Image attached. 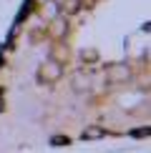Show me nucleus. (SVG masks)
<instances>
[{
	"mask_svg": "<svg viewBox=\"0 0 151 153\" xmlns=\"http://www.w3.org/2000/svg\"><path fill=\"white\" fill-rule=\"evenodd\" d=\"M61 73H63V68H61L55 60H48V63H43V68H40V78L46 80V83H53V80H58V78H61Z\"/></svg>",
	"mask_w": 151,
	"mask_h": 153,
	"instance_id": "2",
	"label": "nucleus"
},
{
	"mask_svg": "<svg viewBox=\"0 0 151 153\" xmlns=\"http://www.w3.org/2000/svg\"><path fill=\"white\" fill-rule=\"evenodd\" d=\"M0 111H3V103H0Z\"/></svg>",
	"mask_w": 151,
	"mask_h": 153,
	"instance_id": "7",
	"label": "nucleus"
},
{
	"mask_svg": "<svg viewBox=\"0 0 151 153\" xmlns=\"http://www.w3.org/2000/svg\"><path fill=\"white\" fill-rule=\"evenodd\" d=\"M103 128L101 126H88V128H83V133H81V138H86V141H96V138H103Z\"/></svg>",
	"mask_w": 151,
	"mask_h": 153,
	"instance_id": "3",
	"label": "nucleus"
},
{
	"mask_svg": "<svg viewBox=\"0 0 151 153\" xmlns=\"http://www.w3.org/2000/svg\"><path fill=\"white\" fill-rule=\"evenodd\" d=\"M83 58H88V60H96V53H93V50H86V53H83Z\"/></svg>",
	"mask_w": 151,
	"mask_h": 153,
	"instance_id": "5",
	"label": "nucleus"
},
{
	"mask_svg": "<svg viewBox=\"0 0 151 153\" xmlns=\"http://www.w3.org/2000/svg\"><path fill=\"white\" fill-rule=\"evenodd\" d=\"M88 88V80L81 78V75H76V91H86Z\"/></svg>",
	"mask_w": 151,
	"mask_h": 153,
	"instance_id": "4",
	"label": "nucleus"
},
{
	"mask_svg": "<svg viewBox=\"0 0 151 153\" xmlns=\"http://www.w3.org/2000/svg\"><path fill=\"white\" fill-rule=\"evenodd\" d=\"M106 78H108V83H121L129 78V68L123 63H113V65L106 68Z\"/></svg>",
	"mask_w": 151,
	"mask_h": 153,
	"instance_id": "1",
	"label": "nucleus"
},
{
	"mask_svg": "<svg viewBox=\"0 0 151 153\" xmlns=\"http://www.w3.org/2000/svg\"><path fill=\"white\" fill-rule=\"evenodd\" d=\"M53 143H55V146H66L68 138H53Z\"/></svg>",
	"mask_w": 151,
	"mask_h": 153,
	"instance_id": "6",
	"label": "nucleus"
}]
</instances>
